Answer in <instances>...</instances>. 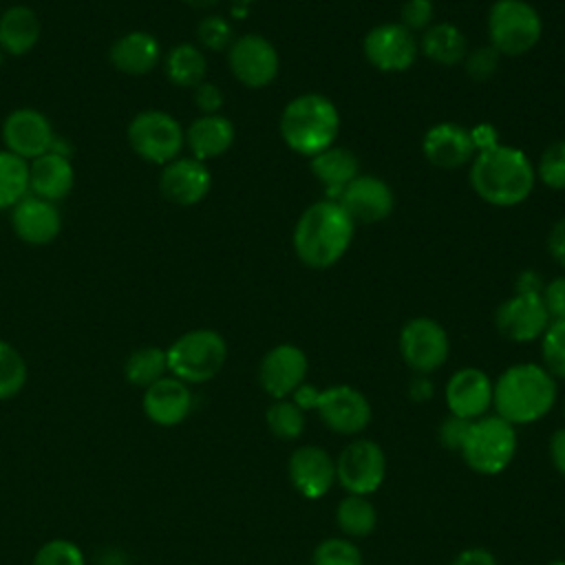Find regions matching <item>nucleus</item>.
<instances>
[{
  "instance_id": "1",
  "label": "nucleus",
  "mask_w": 565,
  "mask_h": 565,
  "mask_svg": "<svg viewBox=\"0 0 565 565\" xmlns=\"http://www.w3.org/2000/svg\"><path fill=\"white\" fill-rule=\"evenodd\" d=\"M534 183V163L521 148L492 143L477 150L470 161L472 190L494 207H514L523 203L532 194Z\"/></svg>"
},
{
  "instance_id": "2",
  "label": "nucleus",
  "mask_w": 565,
  "mask_h": 565,
  "mask_svg": "<svg viewBox=\"0 0 565 565\" xmlns=\"http://www.w3.org/2000/svg\"><path fill=\"white\" fill-rule=\"evenodd\" d=\"M355 223L333 199L311 203L296 221L291 245L300 263L311 269L335 265L351 247Z\"/></svg>"
},
{
  "instance_id": "3",
  "label": "nucleus",
  "mask_w": 565,
  "mask_h": 565,
  "mask_svg": "<svg viewBox=\"0 0 565 565\" xmlns=\"http://www.w3.org/2000/svg\"><path fill=\"white\" fill-rule=\"evenodd\" d=\"M556 404V377L536 362L508 366L492 391L497 415L512 426L532 424L545 417Z\"/></svg>"
},
{
  "instance_id": "4",
  "label": "nucleus",
  "mask_w": 565,
  "mask_h": 565,
  "mask_svg": "<svg viewBox=\"0 0 565 565\" xmlns=\"http://www.w3.org/2000/svg\"><path fill=\"white\" fill-rule=\"evenodd\" d=\"M278 128L289 150L311 159L333 146L340 130V113L327 95L302 93L282 108Z\"/></svg>"
},
{
  "instance_id": "5",
  "label": "nucleus",
  "mask_w": 565,
  "mask_h": 565,
  "mask_svg": "<svg viewBox=\"0 0 565 565\" xmlns=\"http://www.w3.org/2000/svg\"><path fill=\"white\" fill-rule=\"evenodd\" d=\"M168 373L185 384H203L216 377L227 360V342L214 329L181 333L168 349Z\"/></svg>"
},
{
  "instance_id": "6",
  "label": "nucleus",
  "mask_w": 565,
  "mask_h": 565,
  "mask_svg": "<svg viewBox=\"0 0 565 565\" xmlns=\"http://www.w3.org/2000/svg\"><path fill=\"white\" fill-rule=\"evenodd\" d=\"M461 459L479 475L503 472L516 452V430L499 415H483L470 424L461 446Z\"/></svg>"
},
{
  "instance_id": "7",
  "label": "nucleus",
  "mask_w": 565,
  "mask_h": 565,
  "mask_svg": "<svg viewBox=\"0 0 565 565\" xmlns=\"http://www.w3.org/2000/svg\"><path fill=\"white\" fill-rule=\"evenodd\" d=\"M543 35V20L527 0H497L488 11V38L501 55H523Z\"/></svg>"
},
{
  "instance_id": "8",
  "label": "nucleus",
  "mask_w": 565,
  "mask_h": 565,
  "mask_svg": "<svg viewBox=\"0 0 565 565\" xmlns=\"http://www.w3.org/2000/svg\"><path fill=\"white\" fill-rule=\"evenodd\" d=\"M126 137L132 152L154 166L170 163L185 146V130L181 124L159 108L137 113L128 124Z\"/></svg>"
},
{
  "instance_id": "9",
  "label": "nucleus",
  "mask_w": 565,
  "mask_h": 565,
  "mask_svg": "<svg viewBox=\"0 0 565 565\" xmlns=\"http://www.w3.org/2000/svg\"><path fill=\"white\" fill-rule=\"evenodd\" d=\"M399 355L406 366L419 375H428L444 366L450 353L446 329L426 316L411 318L399 331Z\"/></svg>"
},
{
  "instance_id": "10",
  "label": "nucleus",
  "mask_w": 565,
  "mask_h": 565,
  "mask_svg": "<svg viewBox=\"0 0 565 565\" xmlns=\"http://www.w3.org/2000/svg\"><path fill=\"white\" fill-rule=\"evenodd\" d=\"M386 477V455L373 439L349 441L335 459V481L349 494H373Z\"/></svg>"
},
{
  "instance_id": "11",
  "label": "nucleus",
  "mask_w": 565,
  "mask_h": 565,
  "mask_svg": "<svg viewBox=\"0 0 565 565\" xmlns=\"http://www.w3.org/2000/svg\"><path fill=\"white\" fill-rule=\"evenodd\" d=\"M227 66L243 86L265 88L278 77L280 57L276 46L265 35L245 33L234 38L230 44Z\"/></svg>"
},
{
  "instance_id": "12",
  "label": "nucleus",
  "mask_w": 565,
  "mask_h": 565,
  "mask_svg": "<svg viewBox=\"0 0 565 565\" xmlns=\"http://www.w3.org/2000/svg\"><path fill=\"white\" fill-rule=\"evenodd\" d=\"M313 411L327 428L340 435L362 433L373 417L366 395L349 384L318 388Z\"/></svg>"
},
{
  "instance_id": "13",
  "label": "nucleus",
  "mask_w": 565,
  "mask_h": 565,
  "mask_svg": "<svg viewBox=\"0 0 565 565\" xmlns=\"http://www.w3.org/2000/svg\"><path fill=\"white\" fill-rule=\"evenodd\" d=\"M364 57L371 66L384 73H402L411 68L419 53V42L415 33L399 22H384L373 29L362 40Z\"/></svg>"
},
{
  "instance_id": "14",
  "label": "nucleus",
  "mask_w": 565,
  "mask_h": 565,
  "mask_svg": "<svg viewBox=\"0 0 565 565\" xmlns=\"http://www.w3.org/2000/svg\"><path fill=\"white\" fill-rule=\"evenodd\" d=\"M4 150L33 161L55 148V132L49 117L35 108H15L2 121Z\"/></svg>"
},
{
  "instance_id": "15",
  "label": "nucleus",
  "mask_w": 565,
  "mask_h": 565,
  "mask_svg": "<svg viewBox=\"0 0 565 565\" xmlns=\"http://www.w3.org/2000/svg\"><path fill=\"white\" fill-rule=\"evenodd\" d=\"M552 318L541 294H514L494 311L497 331L512 342H534L550 327Z\"/></svg>"
},
{
  "instance_id": "16",
  "label": "nucleus",
  "mask_w": 565,
  "mask_h": 565,
  "mask_svg": "<svg viewBox=\"0 0 565 565\" xmlns=\"http://www.w3.org/2000/svg\"><path fill=\"white\" fill-rule=\"evenodd\" d=\"M309 360L296 344L282 342L271 347L258 364V384L274 399H287L305 384Z\"/></svg>"
},
{
  "instance_id": "17",
  "label": "nucleus",
  "mask_w": 565,
  "mask_h": 565,
  "mask_svg": "<svg viewBox=\"0 0 565 565\" xmlns=\"http://www.w3.org/2000/svg\"><path fill=\"white\" fill-rule=\"evenodd\" d=\"M335 201L355 225L380 223L388 218L395 207V194L391 185L373 174H358Z\"/></svg>"
},
{
  "instance_id": "18",
  "label": "nucleus",
  "mask_w": 565,
  "mask_h": 565,
  "mask_svg": "<svg viewBox=\"0 0 565 565\" xmlns=\"http://www.w3.org/2000/svg\"><path fill=\"white\" fill-rule=\"evenodd\" d=\"M212 188V174L205 161L194 157H177L170 163L161 166L159 190L161 194L181 207L201 203Z\"/></svg>"
},
{
  "instance_id": "19",
  "label": "nucleus",
  "mask_w": 565,
  "mask_h": 565,
  "mask_svg": "<svg viewBox=\"0 0 565 565\" xmlns=\"http://www.w3.org/2000/svg\"><path fill=\"white\" fill-rule=\"evenodd\" d=\"M492 391L494 384L486 371L477 366H463L455 371L446 382L444 397L450 415L475 422L483 417L492 406Z\"/></svg>"
},
{
  "instance_id": "20",
  "label": "nucleus",
  "mask_w": 565,
  "mask_h": 565,
  "mask_svg": "<svg viewBox=\"0 0 565 565\" xmlns=\"http://www.w3.org/2000/svg\"><path fill=\"white\" fill-rule=\"evenodd\" d=\"M287 472L291 486L305 499H320L335 483V459L324 448L305 444L289 455Z\"/></svg>"
},
{
  "instance_id": "21",
  "label": "nucleus",
  "mask_w": 565,
  "mask_h": 565,
  "mask_svg": "<svg viewBox=\"0 0 565 565\" xmlns=\"http://www.w3.org/2000/svg\"><path fill=\"white\" fill-rule=\"evenodd\" d=\"M422 150L428 163H433L435 168L455 170L475 159L477 143H475L472 130L452 121H444L426 130Z\"/></svg>"
},
{
  "instance_id": "22",
  "label": "nucleus",
  "mask_w": 565,
  "mask_h": 565,
  "mask_svg": "<svg viewBox=\"0 0 565 565\" xmlns=\"http://www.w3.org/2000/svg\"><path fill=\"white\" fill-rule=\"evenodd\" d=\"M13 234L29 245H49L62 230V214L55 203L26 194L11 207Z\"/></svg>"
},
{
  "instance_id": "23",
  "label": "nucleus",
  "mask_w": 565,
  "mask_h": 565,
  "mask_svg": "<svg viewBox=\"0 0 565 565\" xmlns=\"http://www.w3.org/2000/svg\"><path fill=\"white\" fill-rule=\"evenodd\" d=\"M141 408L146 417L163 428L181 424L192 411V391L174 375H163L148 388H143Z\"/></svg>"
},
{
  "instance_id": "24",
  "label": "nucleus",
  "mask_w": 565,
  "mask_h": 565,
  "mask_svg": "<svg viewBox=\"0 0 565 565\" xmlns=\"http://www.w3.org/2000/svg\"><path fill=\"white\" fill-rule=\"evenodd\" d=\"M75 183V170L71 159L62 150H49L42 157L29 161V194L44 201H62L71 194Z\"/></svg>"
},
{
  "instance_id": "25",
  "label": "nucleus",
  "mask_w": 565,
  "mask_h": 565,
  "mask_svg": "<svg viewBox=\"0 0 565 565\" xmlns=\"http://www.w3.org/2000/svg\"><path fill=\"white\" fill-rule=\"evenodd\" d=\"M110 64L126 75H146L161 62V44L148 31H128L108 49Z\"/></svg>"
},
{
  "instance_id": "26",
  "label": "nucleus",
  "mask_w": 565,
  "mask_h": 565,
  "mask_svg": "<svg viewBox=\"0 0 565 565\" xmlns=\"http://www.w3.org/2000/svg\"><path fill=\"white\" fill-rule=\"evenodd\" d=\"M234 124L223 115H199L185 128V146L199 161L225 154L234 143Z\"/></svg>"
},
{
  "instance_id": "27",
  "label": "nucleus",
  "mask_w": 565,
  "mask_h": 565,
  "mask_svg": "<svg viewBox=\"0 0 565 565\" xmlns=\"http://www.w3.org/2000/svg\"><path fill=\"white\" fill-rule=\"evenodd\" d=\"M311 174L324 188L327 199H338L342 190L360 174L358 157L342 146H331L311 157Z\"/></svg>"
},
{
  "instance_id": "28",
  "label": "nucleus",
  "mask_w": 565,
  "mask_h": 565,
  "mask_svg": "<svg viewBox=\"0 0 565 565\" xmlns=\"http://www.w3.org/2000/svg\"><path fill=\"white\" fill-rule=\"evenodd\" d=\"M40 18L26 4L7 7L0 13V51L7 55H26L40 42Z\"/></svg>"
},
{
  "instance_id": "29",
  "label": "nucleus",
  "mask_w": 565,
  "mask_h": 565,
  "mask_svg": "<svg viewBox=\"0 0 565 565\" xmlns=\"http://www.w3.org/2000/svg\"><path fill=\"white\" fill-rule=\"evenodd\" d=\"M419 49L430 62L439 66H455L463 62L468 53V40L457 24L435 22L424 31Z\"/></svg>"
},
{
  "instance_id": "30",
  "label": "nucleus",
  "mask_w": 565,
  "mask_h": 565,
  "mask_svg": "<svg viewBox=\"0 0 565 565\" xmlns=\"http://www.w3.org/2000/svg\"><path fill=\"white\" fill-rule=\"evenodd\" d=\"M163 73L170 84L181 86V88H194L201 82H205L207 60H205L201 46L181 42L168 51V55L163 60Z\"/></svg>"
},
{
  "instance_id": "31",
  "label": "nucleus",
  "mask_w": 565,
  "mask_h": 565,
  "mask_svg": "<svg viewBox=\"0 0 565 565\" xmlns=\"http://www.w3.org/2000/svg\"><path fill=\"white\" fill-rule=\"evenodd\" d=\"M335 523L344 536L364 539L377 525V510L366 497L347 494L335 508Z\"/></svg>"
},
{
  "instance_id": "32",
  "label": "nucleus",
  "mask_w": 565,
  "mask_h": 565,
  "mask_svg": "<svg viewBox=\"0 0 565 565\" xmlns=\"http://www.w3.org/2000/svg\"><path fill=\"white\" fill-rule=\"evenodd\" d=\"M124 375L132 386L148 388L163 375H168V355L159 347H141L132 351L124 362Z\"/></svg>"
},
{
  "instance_id": "33",
  "label": "nucleus",
  "mask_w": 565,
  "mask_h": 565,
  "mask_svg": "<svg viewBox=\"0 0 565 565\" xmlns=\"http://www.w3.org/2000/svg\"><path fill=\"white\" fill-rule=\"evenodd\" d=\"M29 194V161L0 150V210H11Z\"/></svg>"
},
{
  "instance_id": "34",
  "label": "nucleus",
  "mask_w": 565,
  "mask_h": 565,
  "mask_svg": "<svg viewBox=\"0 0 565 565\" xmlns=\"http://www.w3.org/2000/svg\"><path fill=\"white\" fill-rule=\"evenodd\" d=\"M267 428L278 439H298L305 430V411L294 399H276L265 413Z\"/></svg>"
},
{
  "instance_id": "35",
  "label": "nucleus",
  "mask_w": 565,
  "mask_h": 565,
  "mask_svg": "<svg viewBox=\"0 0 565 565\" xmlns=\"http://www.w3.org/2000/svg\"><path fill=\"white\" fill-rule=\"evenodd\" d=\"M26 382V362L20 351L0 340V399H9L24 388Z\"/></svg>"
},
{
  "instance_id": "36",
  "label": "nucleus",
  "mask_w": 565,
  "mask_h": 565,
  "mask_svg": "<svg viewBox=\"0 0 565 565\" xmlns=\"http://www.w3.org/2000/svg\"><path fill=\"white\" fill-rule=\"evenodd\" d=\"M311 563L313 565H364V558L360 547L353 541L344 536H331L316 545Z\"/></svg>"
},
{
  "instance_id": "37",
  "label": "nucleus",
  "mask_w": 565,
  "mask_h": 565,
  "mask_svg": "<svg viewBox=\"0 0 565 565\" xmlns=\"http://www.w3.org/2000/svg\"><path fill=\"white\" fill-rule=\"evenodd\" d=\"M543 366L554 375L565 380V320H552L541 335Z\"/></svg>"
},
{
  "instance_id": "38",
  "label": "nucleus",
  "mask_w": 565,
  "mask_h": 565,
  "mask_svg": "<svg viewBox=\"0 0 565 565\" xmlns=\"http://www.w3.org/2000/svg\"><path fill=\"white\" fill-rule=\"evenodd\" d=\"M536 179L550 190H565V139L550 143L534 166Z\"/></svg>"
},
{
  "instance_id": "39",
  "label": "nucleus",
  "mask_w": 565,
  "mask_h": 565,
  "mask_svg": "<svg viewBox=\"0 0 565 565\" xmlns=\"http://www.w3.org/2000/svg\"><path fill=\"white\" fill-rule=\"evenodd\" d=\"M196 40L203 49L210 51H225L234 42L232 24L223 15H205L196 26Z\"/></svg>"
},
{
  "instance_id": "40",
  "label": "nucleus",
  "mask_w": 565,
  "mask_h": 565,
  "mask_svg": "<svg viewBox=\"0 0 565 565\" xmlns=\"http://www.w3.org/2000/svg\"><path fill=\"white\" fill-rule=\"evenodd\" d=\"M33 565H86L82 550L68 539L46 541L33 556Z\"/></svg>"
},
{
  "instance_id": "41",
  "label": "nucleus",
  "mask_w": 565,
  "mask_h": 565,
  "mask_svg": "<svg viewBox=\"0 0 565 565\" xmlns=\"http://www.w3.org/2000/svg\"><path fill=\"white\" fill-rule=\"evenodd\" d=\"M499 60H501V53L492 44H483V46L470 49L461 64L470 79L488 82L499 68Z\"/></svg>"
},
{
  "instance_id": "42",
  "label": "nucleus",
  "mask_w": 565,
  "mask_h": 565,
  "mask_svg": "<svg viewBox=\"0 0 565 565\" xmlns=\"http://www.w3.org/2000/svg\"><path fill=\"white\" fill-rule=\"evenodd\" d=\"M435 4L433 0H406L399 9V24L408 31H426L433 24Z\"/></svg>"
},
{
  "instance_id": "43",
  "label": "nucleus",
  "mask_w": 565,
  "mask_h": 565,
  "mask_svg": "<svg viewBox=\"0 0 565 565\" xmlns=\"http://www.w3.org/2000/svg\"><path fill=\"white\" fill-rule=\"evenodd\" d=\"M470 419H463V417H457V415H448L441 419L439 424V441L446 450H461L466 437H468V430H470Z\"/></svg>"
},
{
  "instance_id": "44",
  "label": "nucleus",
  "mask_w": 565,
  "mask_h": 565,
  "mask_svg": "<svg viewBox=\"0 0 565 565\" xmlns=\"http://www.w3.org/2000/svg\"><path fill=\"white\" fill-rule=\"evenodd\" d=\"M192 102L194 106L199 108L201 115H218V110L223 108V90L212 84V82H201L199 86H194V95H192Z\"/></svg>"
},
{
  "instance_id": "45",
  "label": "nucleus",
  "mask_w": 565,
  "mask_h": 565,
  "mask_svg": "<svg viewBox=\"0 0 565 565\" xmlns=\"http://www.w3.org/2000/svg\"><path fill=\"white\" fill-rule=\"evenodd\" d=\"M541 298L552 320H565V276L545 282Z\"/></svg>"
},
{
  "instance_id": "46",
  "label": "nucleus",
  "mask_w": 565,
  "mask_h": 565,
  "mask_svg": "<svg viewBox=\"0 0 565 565\" xmlns=\"http://www.w3.org/2000/svg\"><path fill=\"white\" fill-rule=\"evenodd\" d=\"M547 252L554 263H558L565 269V216L558 218L547 234Z\"/></svg>"
},
{
  "instance_id": "47",
  "label": "nucleus",
  "mask_w": 565,
  "mask_h": 565,
  "mask_svg": "<svg viewBox=\"0 0 565 565\" xmlns=\"http://www.w3.org/2000/svg\"><path fill=\"white\" fill-rule=\"evenodd\" d=\"M450 565H497V558L486 547H466L452 558Z\"/></svg>"
},
{
  "instance_id": "48",
  "label": "nucleus",
  "mask_w": 565,
  "mask_h": 565,
  "mask_svg": "<svg viewBox=\"0 0 565 565\" xmlns=\"http://www.w3.org/2000/svg\"><path fill=\"white\" fill-rule=\"evenodd\" d=\"M547 452H550L552 466L565 477V426L556 428V430L550 435Z\"/></svg>"
},
{
  "instance_id": "49",
  "label": "nucleus",
  "mask_w": 565,
  "mask_h": 565,
  "mask_svg": "<svg viewBox=\"0 0 565 565\" xmlns=\"http://www.w3.org/2000/svg\"><path fill=\"white\" fill-rule=\"evenodd\" d=\"M543 287H545V282L541 280V276L532 269H525L516 276L514 294H543Z\"/></svg>"
},
{
  "instance_id": "50",
  "label": "nucleus",
  "mask_w": 565,
  "mask_h": 565,
  "mask_svg": "<svg viewBox=\"0 0 565 565\" xmlns=\"http://www.w3.org/2000/svg\"><path fill=\"white\" fill-rule=\"evenodd\" d=\"M433 393H435V386L428 380V375L415 373V377L408 382V397L413 402H428L433 397Z\"/></svg>"
},
{
  "instance_id": "51",
  "label": "nucleus",
  "mask_w": 565,
  "mask_h": 565,
  "mask_svg": "<svg viewBox=\"0 0 565 565\" xmlns=\"http://www.w3.org/2000/svg\"><path fill=\"white\" fill-rule=\"evenodd\" d=\"M188 7L192 9H212L214 4H218L221 0H183Z\"/></svg>"
},
{
  "instance_id": "52",
  "label": "nucleus",
  "mask_w": 565,
  "mask_h": 565,
  "mask_svg": "<svg viewBox=\"0 0 565 565\" xmlns=\"http://www.w3.org/2000/svg\"><path fill=\"white\" fill-rule=\"evenodd\" d=\"M232 2H234L236 9H245L247 4H252V2H256V0H232Z\"/></svg>"
},
{
  "instance_id": "53",
  "label": "nucleus",
  "mask_w": 565,
  "mask_h": 565,
  "mask_svg": "<svg viewBox=\"0 0 565 565\" xmlns=\"http://www.w3.org/2000/svg\"><path fill=\"white\" fill-rule=\"evenodd\" d=\"M547 565H565V558H556V561H550Z\"/></svg>"
},
{
  "instance_id": "54",
  "label": "nucleus",
  "mask_w": 565,
  "mask_h": 565,
  "mask_svg": "<svg viewBox=\"0 0 565 565\" xmlns=\"http://www.w3.org/2000/svg\"><path fill=\"white\" fill-rule=\"evenodd\" d=\"M2 60H4V53L0 51V66H2Z\"/></svg>"
},
{
  "instance_id": "55",
  "label": "nucleus",
  "mask_w": 565,
  "mask_h": 565,
  "mask_svg": "<svg viewBox=\"0 0 565 565\" xmlns=\"http://www.w3.org/2000/svg\"><path fill=\"white\" fill-rule=\"evenodd\" d=\"M563 417H565V406H563Z\"/></svg>"
}]
</instances>
